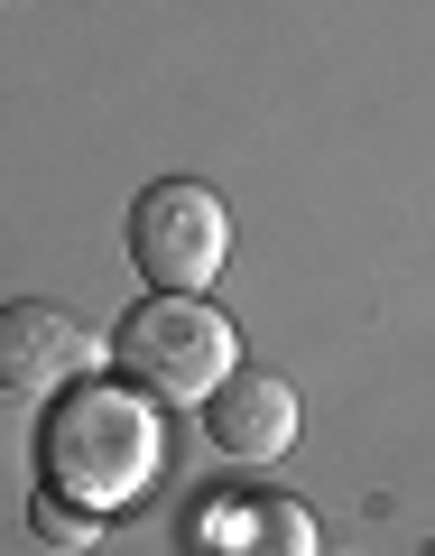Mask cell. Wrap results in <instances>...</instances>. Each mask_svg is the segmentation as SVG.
<instances>
[{
  "instance_id": "7",
  "label": "cell",
  "mask_w": 435,
  "mask_h": 556,
  "mask_svg": "<svg viewBox=\"0 0 435 556\" xmlns=\"http://www.w3.org/2000/svg\"><path fill=\"white\" fill-rule=\"evenodd\" d=\"M28 529H38L47 547H84V538H93V510H65V492H47L38 510H28Z\"/></svg>"
},
{
  "instance_id": "2",
  "label": "cell",
  "mask_w": 435,
  "mask_h": 556,
  "mask_svg": "<svg viewBox=\"0 0 435 556\" xmlns=\"http://www.w3.org/2000/svg\"><path fill=\"white\" fill-rule=\"evenodd\" d=\"M112 362L130 371V390L167 399V408H204V399L241 371V343H232V325H222V306L167 288V298H149V306L120 316Z\"/></svg>"
},
{
  "instance_id": "5",
  "label": "cell",
  "mask_w": 435,
  "mask_h": 556,
  "mask_svg": "<svg viewBox=\"0 0 435 556\" xmlns=\"http://www.w3.org/2000/svg\"><path fill=\"white\" fill-rule=\"evenodd\" d=\"M185 556H316V519L287 492H204L185 519Z\"/></svg>"
},
{
  "instance_id": "1",
  "label": "cell",
  "mask_w": 435,
  "mask_h": 556,
  "mask_svg": "<svg viewBox=\"0 0 435 556\" xmlns=\"http://www.w3.org/2000/svg\"><path fill=\"white\" fill-rule=\"evenodd\" d=\"M158 408H149V390H130V380H75V390L47 408L38 427V473L47 492L84 501V510H120V501H139L149 482H158Z\"/></svg>"
},
{
  "instance_id": "3",
  "label": "cell",
  "mask_w": 435,
  "mask_h": 556,
  "mask_svg": "<svg viewBox=\"0 0 435 556\" xmlns=\"http://www.w3.org/2000/svg\"><path fill=\"white\" fill-rule=\"evenodd\" d=\"M222 251H232V214H222L214 186L195 177H158V186H139L130 204V260L139 278H158V288H214L222 278Z\"/></svg>"
},
{
  "instance_id": "6",
  "label": "cell",
  "mask_w": 435,
  "mask_h": 556,
  "mask_svg": "<svg viewBox=\"0 0 435 556\" xmlns=\"http://www.w3.org/2000/svg\"><path fill=\"white\" fill-rule=\"evenodd\" d=\"M204 437H214V455L232 464H269L297 445V390L278 371H232L214 399H204Z\"/></svg>"
},
{
  "instance_id": "4",
  "label": "cell",
  "mask_w": 435,
  "mask_h": 556,
  "mask_svg": "<svg viewBox=\"0 0 435 556\" xmlns=\"http://www.w3.org/2000/svg\"><path fill=\"white\" fill-rule=\"evenodd\" d=\"M93 362H102V334L75 316V306H47V298H10L0 306V390L10 399L75 390Z\"/></svg>"
}]
</instances>
